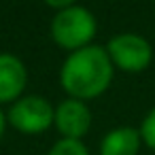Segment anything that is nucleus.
<instances>
[{
	"instance_id": "nucleus-1",
	"label": "nucleus",
	"mask_w": 155,
	"mask_h": 155,
	"mask_svg": "<svg viewBox=\"0 0 155 155\" xmlns=\"http://www.w3.org/2000/svg\"><path fill=\"white\" fill-rule=\"evenodd\" d=\"M113 79V62L106 49L87 45L72 51L60 72L62 87L77 100H89L100 96Z\"/></svg>"
},
{
	"instance_id": "nucleus-2",
	"label": "nucleus",
	"mask_w": 155,
	"mask_h": 155,
	"mask_svg": "<svg viewBox=\"0 0 155 155\" xmlns=\"http://www.w3.org/2000/svg\"><path fill=\"white\" fill-rule=\"evenodd\" d=\"M96 34V17L85 7H66L55 13L51 21V36L53 41L70 51L87 47V43Z\"/></svg>"
},
{
	"instance_id": "nucleus-3",
	"label": "nucleus",
	"mask_w": 155,
	"mask_h": 155,
	"mask_svg": "<svg viewBox=\"0 0 155 155\" xmlns=\"http://www.w3.org/2000/svg\"><path fill=\"white\" fill-rule=\"evenodd\" d=\"M55 110L43 96H24L11 106L7 121L21 134H41L53 123Z\"/></svg>"
},
{
	"instance_id": "nucleus-4",
	"label": "nucleus",
	"mask_w": 155,
	"mask_h": 155,
	"mask_svg": "<svg viewBox=\"0 0 155 155\" xmlns=\"http://www.w3.org/2000/svg\"><path fill=\"white\" fill-rule=\"evenodd\" d=\"M106 53L113 64L127 72H138L144 70L151 62L153 49L149 41L140 34H117L108 41Z\"/></svg>"
},
{
	"instance_id": "nucleus-5",
	"label": "nucleus",
	"mask_w": 155,
	"mask_h": 155,
	"mask_svg": "<svg viewBox=\"0 0 155 155\" xmlns=\"http://www.w3.org/2000/svg\"><path fill=\"white\" fill-rule=\"evenodd\" d=\"M53 123L58 127V132L62 134V138H74L81 140L91 125V110L87 108V104L83 100L77 98H68L64 102H60V106L55 108V117Z\"/></svg>"
},
{
	"instance_id": "nucleus-6",
	"label": "nucleus",
	"mask_w": 155,
	"mask_h": 155,
	"mask_svg": "<svg viewBox=\"0 0 155 155\" xmlns=\"http://www.w3.org/2000/svg\"><path fill=\"white\" fill-rule=\"evenodd\" d=\"M26 66L19 58L11 53H0V102H13L19 100L26 87Z\"/></svg>"
},
{
	"instance_id": "nucleus-7",
	"label": "nucleus",
	"mask_w": 155,
	"mask_h": 155,
	"mask_svg": "<svg viewBox=\"0 0 155 155\" xmlns=\"http://www.w3.org/2000/svg\"><path fill=\"white\" fill-rule=\"evenodd\" d=\"M140 144V130L130 125L113 127L100 140V155H138Z\"/></svg>"
},
{
	"instance_id": "nucleus-8",
	"label": "nucleus",
	"mask_w": 155,
	"mask_h": 155,
	"mask_svg": "<svg viewBox=\"0 0 155 155\" xmlns=\"http://www.w3.org/2000/svg\"><path fill=\"white\" fill-rule=\"evenodd\" d=\"M47 155H89L87 147L83 144V140H74V138H60Z\"/></svg>"
},
{
	"instance_id": "nucleus-9",
	"label": "nucleus",
	"mask_w": 155,
	"mask_h": 155,
	"mask_svg": "<svg viewBox=\"0 0 155 155\" xmlns=\"http://www.w3.org/2000/svg\"><path fill=\"white\" fill-rule=\"evenodd\" d=\"M140 138H142V142L149 149L155 151V108H151L147 113V117L142 119V123H140Z\"/></svg>"
},
{
	"instance_id": "nucleus-10",
	"label": "nucleus",
	"mask_w": 155,
	"mask_h": 155,
	"mask_svg": "<svg viewBox=\"0 0 155 155\" xmlns=\"http://www.w3.org/2000/svg\"><path fill=\"white\" fill-rule=\"evenodd\" d=\"M45 2L49 5V7H55V9H66V7H72V2L74 0H45Z\"/></svg>"
},
{
	"instance_id": "nucleus-11",
	"label": "nucleus",
	"mask_w": 155,
	"mask_h": 155,
	"mask_svg": "<svg viewBox=\"0 0 155 155\" xmlns=\"http://www.w3.org/2000/svg\"><path fill=\"white\" fill-rule=\"evenodd\" d=\"M5 127H7V115L0 110V138H2V134H5Z\"/></svg>"
}]
</instances>
